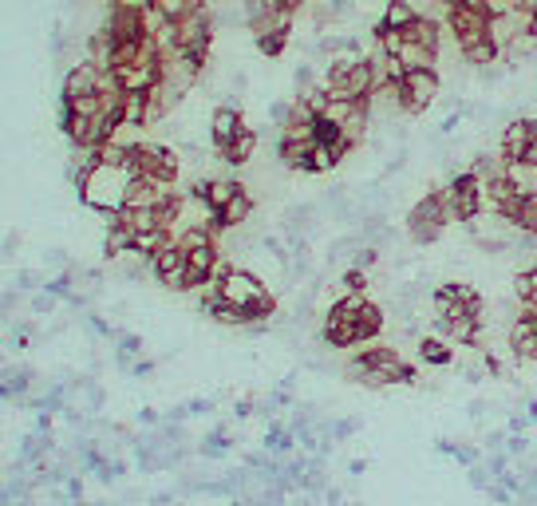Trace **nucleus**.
<instances>
[{
  "mask_svg": "<svg viewBox=\"0 0 537 506\" xmlns=\"http://www.w3.org/2000/svg\"><path fill=\"white\" fill-rule=\"evenodd\" d=\"M79 198L91 206V210H103V214H115L127 206V190H131V170L111 167V163H95V167L79 170Z\"/></svg>",
  "mask_w": 537,
  "mask_h": 506,
  "instance_id": "1",
  "label": "nucleus"
},
{
  "mask_svg": "<svg viewBox=\"0 0 537 506\" xmlns=\"http://www.w3.org/2000/svg\"><path fill=\"white\" fill-rule=\"evenodd\" d=\"M218 285H222V297L245 313L249 325L273 317V309H277L273 293H269V289L261 285V277H253L249 269H230L226 277H218Z\"/></svg>",
  "mask_w": 537,
  "mask_h": 506,
  "instance_id": "2",
  "label": "nucleus"
},
{
  "mask_svg": "<svg viewBox=\"0 0 537 506\" xmlns=\"http://www.w3.org/2000/svg\"><path fill=\"white\" fill-rule=\"evenodd\" d=\"M447 222H455V218H451V202H447L443 190H431V194H427L423 202H415V210L407 214V234H411V242L431 246V242H439V234L447 230Z\"/></svg>",
  "mask_w": 537,
  "mask_h": 506,
  "instance_id": "3",
  "label": "nucleus"
},
{
  "mask_svg": "<svg viewBox=\"0 0 537 506\" xmlns=\"http://www.w3.org/2000/svg\"><path fill=\"white\" fill-rule=\"evenodd\" d=\"M443 91V80L435 68H415V72H403V111L407 115H423Z\"/></svg>",
  "mask_w": 537,
  "mask_h": 506,
  "instance_id": "4",
  "label": "nucleus"
},
{
  "mask_svg": "<svg viewBox=\"0 0 537 506\" xmlns=\"http://www.w3.org/2000/svg\"><path fill=\"white\" fill-rule=\"evenodd\" d=\"M151 269L154 277L166 285V289H190V273H186V250L178 246V242H170L162 253H154L151 257Z\"/></svg>",
  "mask_w": 537,
  "mask_h": 506,
  "instance_id": "5",
  "label": "nucleus"
},
{
  "mask_svg": "<svg viewBox=\"0 0 537 506\" xmlns=\"http://www.w3.org/2000/svg\"><path fill=\"white\" fill-rule=\"evenodd\" d=\"M486 24H490L486 12H478V8H470V4H462V0H451V8H447V28L455 32V40L486 36Z\"/></svg>",
  "mask_w": 537,
  "mask_h": 506,
  "instance_id": "6",
  "label": "nucleus"
},
{
  "mask_svg": "<svg viewBox=\"0 0 537 506\" xmlns=\"http://www.w3.org/2000/svg\"><path fill=\"white\" fill-rule=\"evenodd\" d=\"M510 348L518 360H537V317L522 309V317L510 321Z\"/></svg>",
  "mask_w": 537,
  "mask_h": 506,
  "instance_id": "7",
  "label": "nucleus"
},
{
  "mask_svg": "<svg viewBox=\"0 0 537 506\" xmlns=\"http://www.w3.org/2000/svg\"><path fill=\"white\" fill-rule=\"evenodd\" d=\"M111 76L123 91H151L162 80V64H127V68H115Z\"/></svg>",
  "mask_w": 537,
  "mask_h": 506,
  "instance_id": "8",
  "label": "nucleus"
},
{
  "mask_svg": "<svg viewBox=\"0 0 537 506\" xmlns=\"http://www.w3.org/2000/svg\"><path fill=\"white\" fill-rule=\"evenodd\" d=\"M241 131H245V123H241V111H237V107H218V111H214L210 135H214V147H218V151L230 147Z\"/></svg>",
  "mask_w": 537,
  "mask_h": 506,
  "instance_id": "9",
  "label": "nucleus"
},
{
  "mask_svg": "<svg viewBox=\"0 0 537 506\" xmlns=\"http://www.w3.org/2000/svg\"><path fill=\"white\" fill-rule=\"evenodd\" d=\"M459 56H462V64L466 68H490V64H498V48L490 44V36H474V40H459Z\"/></svg>",
  "mask_w": 537,
  "mask_h": 506,
  "instance_id": "10",
  "label": "nucleus"
},
{
  "mask_svg": "<svg viewBox=\"0 0 537 506\" xmlns=\"http://www.w3.org/2000/svg\"><path fill=\"white\" fill-rule=\"evenodd\" d=\"M486 36H490V44L498 48V52H506L518 36H522V24H518V12L510 8V12H502V16H490V24H486Z\"/></svg>",
  "mask_w": 537,
  "mask_h": 506,
  "instance_id": "11",
  "label": "nucleus"
},
{
  "mask_svg": "<svg viewBox=\"0 0 537 506\" xmlns=\"http://www.w3.org/2000/svg\"><path fill=\"white\" fill-rule=\"evenodd\" d=\"M249 214H253V194L241 186L230 202H226V210H218V226H222V230H233V226L249 222Z\"/></svg>",
  "mask_w": 537,
  "mask_h": 506,
  "instance_id": "12",
  "label": "nucleus"
},
{
  "mask_svg": "<svg viewBox=\"0 0 537 506\" xmlns=\"http://www.w3.org/2000/svg\"><path fill=\"white\" fill-rule=\"evenodd\" d=\"M403 36L415 40V44H423V48H431V52H439V44H443V24L431 20V16H419L411 28H403Z\"/></svg>",
  "mask_w": 537,
  "mask_h": 506,
  "instance_id": "13",
  "label": "nucleus"
},
{
  "mask_svg": "<svg viewBox=\"0 0 537 506\" xmlns=\"http://www.w3.org/2000/svg\"><path fill=\"white\" fill-rule=\"evenodd\" d=\"M218 155H222V159H226L230 167H245V163H249V159L257 155V135H253V131L245 127V131H241V135L233 139L230 147H222Z\"/></svg>",
  "mask_w": 537,
  "mask_h": 506,
  "instance_id": "14",
  "label": "nucleus"
},
{
  "mask_svg": "<svg viewBox=\"0 0 537 506\" xmlns=\"http://www.w3.org/2000/svg\"><path fill=\"white\" fill-rule=\"evenodd\" d=\"M380 20H384L387 28H399L403 32V28H411L419 20V8L411 0H384V16Z\"/></svg>",
  "mask_w": 537,
  "mask_h": 506,
  "instance_id": "15",
  "label": "nucleus"
},
{
  "mask_svg": "<svg viewBox=\"0 0 537 506\" xmlns=\"http://www.w3.org/2000/svg\"><path fill=\"white\" fill-rule=\"evenodd\" d=\"M316 143H301V139H281L277 143V155L289 170H308V155H312Z\"/></svg>",
  "mask_w": 537,
  "mask_h": 506,
  "instance_id": "16",
  "label": "nucleus"
},
{
  "mask_svg": "<svg viewBox=\"0 0 537 506\" xmlns=\"http://www.w3.org/2000/svg\"><path fill=\"white\" fill-rule=\"evenodd\" d=\"M435 56H439V52H431V48H423V44L407 40V44H403V52H399L395 60H399L407 72H415V68H435Z\"/></svg>",
  "mask_w": 537,
  "mask_h": 506,
  "instance_id": "17",
  "label": "nucleus"
},
{
  "mask_svg": "<svg viewBox=\"0 0 537 506\" xmlns=\"http://www.w3.org/2000/svg\"><path fill=\"white\" fill-rule=\"evenodd\" d=\"M419 356H423L427 364H451V348H447V340L443 337H423Z\"/></svg>",
  "mask_w": 537,
  "mask_h": 506,
  "instance_id": "18",
  "label": "nucleus"
},
{
  "mask_svg": "<svg viewBox=\"0 0 537 506\" xmlns=\"http://www.w3.org/2000/svg\"><path fill=\"white\" fill-rule=\"evenodd\" d=\"M514 226H518L522 234H537V194H526V202H522Z\"/></svg>",
  "mask_w": 537,
  "mask_h": 506,
  "instance_id": "19",
  "label": "nucleus"
},
{
  "mask_svg": "<svg viewBox=\"0 0 537 506\" xmlns=\"http://www.w3.org/2000/svg\"><path fill=\"white\" fill-rule=\"evenodd\" d=\"M285 44H289V32H269V36H257V48H261L265 56H281V52H285Z\"/></svg>",
  "mask_w": 537,
  "mask_h": 506,
  "instance_id": "20",
  "label": "nucleus"
},
{
  "mask_svg": "<svg viewBox=\"0 0 537 506\" xmlns=\"http://www.w3.org/2000/svg\"><path fill=\"white\" fill-rule=\"evenodd\" d=\"M368 289V277H364V269L356 265V269H348L344 273V293H364Z\"/></svg>",
  "mask_w": 537,
  "mask_h": 506,
  "instance_id": "21",
  "label": "nucleus"
}]
</instances>
